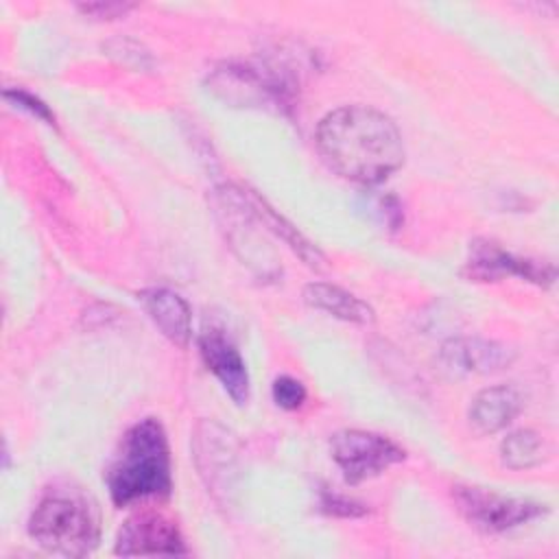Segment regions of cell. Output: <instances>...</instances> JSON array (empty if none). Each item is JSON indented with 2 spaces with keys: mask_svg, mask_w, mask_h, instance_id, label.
Returning <instances> with one entry per match:
<instances>
[{
  "mask_svg": "<svg viewBox=\"0 0 559 559\" xmlns=\"http://www.w3.org/2000/svg\"><path fill=\"white\" fill-rule=\"evenodd\" d=\"M439 358L454 373H496L507 369L513 362L515 354L502 343L465 336L443 343Z\"/></svg>",
  "mask_w": 559,
  "mask_h": 559,
  "instance_id": "11",
  "label": "cell"
},
{
  "mask_svg": "<svg viewBox=\"0 0 559 559\" xmlns=\"http://www.w3.org/2000/svg\"><path fill=\"white\" fill-rule=\"evenodd\" d=\"M234 435L214 421H201L194 432V456L201 476L212 491H227L231 487L229 476L236 472Z\"/></svg>",
  "mask_w": 559,
  "mask_h": 559,
  "instance_id": "10",
  "label": "cell"
},
{
  "mask_svg": "<svg viewBox=\"0 0 559 559\" xmlns=\"http://www.w3.org/2000/svg\"><path fill=\"white\" fill-rule=\"evenodd\" d=\"M251 205H253V212L255 214H260V218L266 223V225H271L290 247H293V251H297V255L306 262V264H310V266H321V262H323V255H321V251L312 245V242H308L299 231H297V227H293L290 223H286L264 199H260V197H251Z\"/></svg>",
  "mask_w": 559,
  "mask_h": 559,
  "instance_id": "16",
  "label": "cell"
},
{
  "mask_svg": "<svg viewBox=\"0 0 559 559\" xmlns=\"http://www.w3.org/2000/svg\"><path fill=\"white\" fill-rule=\"evenodd\" d=\"M28 535L50 555L87 557L100 542L98 507L76 487L48 489L28 518Z\"/></svg>",
  "mask_w": 559,
  "mask_h": 559,
  "instance_id": "3",
  "label": "cell"
},
{
  "mask_svg": "<svg viewBox=\"0 0 559 559\" xmlns=\"http://www.w3.org/2000/svg\"><path fill=\"white\" fill-rule=\"evenodd\" d=\"M314 142L334 173L360 186L382 183L406 155L397 124L367 105H345L325 114Z\"/></svg>",
  "mask_w": 559,
  "mask_h": 559,
  "instance_id": "1",
  "label": "cell"
},
{
  "mask_svg": "<svg viewBox=\"0 0 559 559\" xmlns=\"http://www.w3.org/2000/svg\"><path fill=\"white\" fill-rule=\"evenodd\" d=\"M199 352L205 367L221 382L225 393L236 402L245 404L249 400V371L236 349V345L221 330L210 328L199 336Z\"/></svg>",
  "mask_w": 559,
  "mask_h": 559,
  "instance_id": "9",
  "label": "cell"
},
{
  "mask_svg": "<svg viewBox=\"0 0 559 559\" xmlns=\"http://www.w3.org/2000/svg\"><path fill=\"white\" fill-rule=\"evenodd\" d=\"M107 489L116 507L170 496V450L157 419H140L124 432L107 472Z\"/></svg>",
  "mask_w": 559,
  "mask_h": 559,
  "instance_id": "2",
  "label": "cell"
},
{
  "mask_svg": "<svg viewBox=\"0 0 559 559\" xmlns=\"http://www.w3.org/2000/svg\"><path fill=\"white\" fill-rule=\"evenodd\" d=\"M138 304L159 332L177 347H188L192 336V312L181 295L170 288H144L138 295Z\"/></svg>",
  "mask_w": 559,
  "mask_h": 559,
  "instance_id": "12",
  "label": "cell"
},
{
  "mask_svg": "<svg viewBox=\"0 0 559 559\" xmlns=\"http://www.w3.org/2000/svg\"><path fill=\"white\" fill-rule=\"evenodd\" d=\"M522 411V395L511 384L483 389L469 406V424L478 435H493L507 428Z\"/></svg>",
  "mask_w": 559,
  "mask_h": 559,
  "instance_id": "13",
  "label": "cell"
},
{
  "mask_svg": "<svg viewBox=\"0 0 559 559\" xmlns=\"http://www.w3.org/2000/svg\"><path fill=\"white\" fill-rule=\"evenodd\" d=\"M304 301L317 310H323L341 321L358 323V325H369L376 321L373 308L356 297L354 293L328 284V282H312L304 288Z\"/></svg>",
  "mask_w": 559,
  "mask_h": 559,
  "instance_id": "14",
  "label": "cell"
},
{
  "mask_svg": "<svg viewBox=\"0 0 559 559\" xmlns=\"http://www.w3.org/2000/svg\"><path fill=\"white\" fill-rule=\"evenodd\" d=\"M273 402L284 411H297L306 402V386L293 376H280L271 386Z\"/></svg>",
  "mask_w": 559,
  "mask_h": 559,
  "instance_id": "18",
  "label": "cell"
},
{
  "mask_svg": "<svg viewBox=\"0 0 559 559\" xmlns=\"http://www.w3.org/2000/svg\"><path fill=\"white\" fill-rule=\"evenodd\" d=\"M452 496L463 518L485 533H507L511 528L528 524L531 520L548 511L546 504L526 498L504 496L476 485H459L454 487Z\"/></svg>",
  "mask_w": 559,
  "mask_h": 559,
  "instance_id": "4",
  "label": "cell"
},
{
  "mask_svg": "<svg viewBox=\"0 0 559 559\" xmlns=\"http://www.w3.org/2000/svg\"><path fill=\"white\" fill-rule=\"evenodd\" d=\"M330 452L345 480L352 485L382 474L406 456V452L389 437L358 428L336 432L330 439Z\"/></svg>",
  "mask_w": 559,
  "mask_h": 559,
  "instance_id": "5",
  "label": "cell"
},
{
  "mask_svg": "<svg viewBox=\"0 0 559 559\" xmlns=\"http://www.w3.org/2000/svg\"><path fill=\"white\" fill-rule=\"evenodd\" d=\"M358 210H362L365 216H369L382 229H397L404 221L402 203L389 192H365L360 197Z\"/></svg>",
  "mask_w": 559,
  "mask_h": 559,
  "instance_id": "17",
  "label": "cell"
},
{
  "mask_svg": "<svg viewBox=\"0 0 559 559\" xmlns=\"http://www.w3.org/2000/svg\"><path fill=\"white\" fill-rule=\"evenodd\" d=\"M4 98H7L11 105H15V107H20V109H26V111L33 114L35 118L44 120L46 124H55V114L48 109V105H46L44 100H39V98L33 96L31 92H26V90H22V87H7V90H4Z\"/></svg>",
  "mask_w": 559,
  "mask_h": 559,
  "instance_id": "19",
  "label": "cell"
},
{
  "mask_svg": "<svg viewBox=\"0 0 559 559\" xmlns=\"http://www.w3.org/2000/svg\"><path fill=\"white\" fill-rule=\"evenodd\" d=\"M546 459L544 439L528 428L507 435L500 443V461L509 469H528Z\"/></svg>",
  "mask_w": 559,
  "mask_h": 559,
  "instance_id": "15",
  "label": "cell"
},
{
  "mask_svg": "<svg viewBox=\"0 0 559 559\" xmlns=\"http://www.w3.org/2000/svg\"><path fill=\"white\" fill-rule=\"evenodd\" d=\"M321 509L330 515H341V518H358L367 513V507L362 502L345 498L341 493H332V491L321 493Z\"/></svg>",
  "mask_w": 559,
  "mask_h": 559,
  "instance_id": "20",
  "label": "cell"
},
{
  "mask_svg": "<svg viewBox=\"0 0 559 559\" xmlns=\"http://www.w3.org/2000/svg\"><path fill=\"white\" fill-rule=\"evenodd\" d=\"M469 277L483 282H496L504 275H515L537 286H550L555 282V269L550 264L518 258L504 249H500L491 240H474L469 247L467 260Z\"/></svg>",
  "mask_w": 559,
  "mask_h": 559,
  "instance_id": "8",
  "label": "cell"
},
{
  "mask_svg": "<svg viewBox=\"0 0 559 559\" xmlns=\"http://www.w3.org/2000/svg\"><path fill=\"white\" fill-rule=\"evenodd\" d=\"M133 9L131 2H87L79 4V11L98 20H116L127 15Z\"/></svg>",
  "mask_w": 559,
  "mask_h": 559,
  "instance_id": "21",
  "label": "cell"
},
{
  "mask_svg": "<svg viewBox=\"0 0 559 559\" xmlns=\"http://www.w3.org/2000/svg\"><path fill=\"white\" fill-rule=\"evenodd\" d=\"M114 552L120 557H175L188 555V546L170 518L157 511H142L120 526Z\"/></svg>",
  "mask_w": 559,
  "mask_h": 559,
  "instance_id": "7",
  "label": "cell"
},
{
  "mask_svg": "<svg viewBox=\"0 0 559 559\" xmlns=\"http://www.w3.org/2000/svg\"><path fill=\"white\" fill-rule=\"evenodd\" d=\"M210 87L216 96L234 105L275 109L290 105V87L282 76L247 63H225L223 68H216L210 76Z\"/></svg>",
  "mask_w": 559,
  "mask_h": 559,
  "instance_id": "6",
  "label": "cell"
}]
</instances>
